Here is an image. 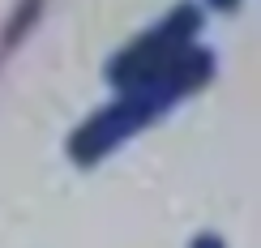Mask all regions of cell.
<instances>
[{
    "mask_svg": "<svg viewBox=\"0 0 261 248\" xmlns=\"http://www.w3.org/2000/svg\"><path fill=\"white\" fill-rule=\"evenodd\" d=\"M189 248H227L223 244V235H214V231H201V235H193Z\"/></svg>",
    "mask_w": 261,
    "mask_h": 248,
    "instance_id": "3",
    "label": "cell"
},
{
    "mask_svg": "<svg viewBox=\"0 0 261 248\" xmlns=\"http://www.w3.org/2000/svg\"><path fill=\"white\" fill-rule=\"evenodd\" d=\"M210 9H223V13H231V9H240V0H205Z\"/></svg>",
    "mask_w": 261,
    "mask_h": 248,
    "instance_id": "4",
    "label": "cell"
},
{
    "mask_svg": "<svg viewBox=\"0 0 261 248\" xmlns=\"http://www.w3.org/2000/svg\"><path fill=\"white\" fill-rule=\"evenodd\" d=\"M205 30V13L193 0H180L176 9H167L150 30H141L137 39H128L112 60L103 64V77L112 90H128L137 81H150L154 73H163L167 64H176L189 47H197Z\"/></svg>",
    "mask_w": 261,
    "mask_h": 248,
    "instance_id": "2",
    "label": "cell"
},
{
    "mask_svg": "<svg viewBox=\"0 0 261 248\" xmlns=\"http://www.w3.org/2000/svg\"><path fill=\"white\" fill-rule=\"evenodd\" d=\"M214 69H219V60H214L210 47H189L176 64H167L163 73H154L150 81H137L128 86V90H116V99L99 107L94 116H86V120L69 133V142H64V154L73 158V167L90 171L99 167L107 154H116L124 142H133L137 133H146L150 124H159L167 112H176L184 99H193L197 90H205L214 77Z\"/></svg>",
    "mask_w": 261,
    "mask_h": 248,
    "instance_id": "1",
    "label": "cell"
}]
</instances>
